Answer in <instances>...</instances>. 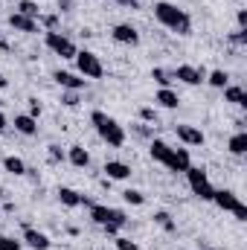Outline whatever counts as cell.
Listing matches in <instances>:
<instances>
[{"label":"cell","mask_w":247,"mask_h":250,"mask_svg":"<svg viewBox=\"0 0 247 250\" xmlns=\"http://www.w3.org/2000/svg\"><path fill=\"white\" fill-rule=\"evenodd\" d=\"M172 79H178V82H184V84H201V82H206V73H204L201 67H192V64H181V67H175Z\"/></svg>","instance_id":"cell-7"},{"label":"cell","mask_w":247,"mask_h":250,"mask_svg":"<svg viewBox=\"0 0 247 250\" xmlns=\"http://www.w3.org/2000/svg\"><path fill=\"white\" fill-rule=\"evenodd\" d=\"M38 21H41V23H44V26H47V32H53V29H56V26H59V15H41V18H38Z\"/></svg>","instance_id":"cell-31"},{"label":"cell","mask_w":247,"mask_h":250,"mask_svg":"<svg viewBox=\"0 0 247 250\" xmlns=\"http://www.w3.org/2000/svg\"><path fill=\"white\" fill-rule=\"evenodd\" d=\"M117 250H140L131 239H117Z\"/></svg>","instance_id":"cell-35"},{"label":"cell","mask_w":247,"mask_h":250,"mask_svg":"<svg viewBox=\"0 0 247 250\" xmlns=\"http://www.w3.org/2000/svg\"><path fill=\"white\" fill-rule=\"evenodd\" d=\"M0 250H23V245L18 239H9V236H0Z\"/></svg>","instance_id":"cell-29"},{"label":"cell","mask_w":247,"mask_h":250,"mask_svg":"<svg viewBox=\"0 0 247 250\" xmlns=\"http://www.w3.org/2000/svg\"><path fill=\"white\" fill-rule=\"evenodd\" d=\"M62 102L67 105V108H76V105H79V90H67V93L62 96Z\"/></svg>","instance_id":"cell-32"},{"label":"cell","mask_w":247,"mask_h":250,"mask_svg":"<svg viewBox=\"0 0 247 250\" xmlns=\"http://www.w3.org/2000/svg\"><path fill=\"white\" fill-rule=\"evenodd\" d=\"M6 125H9V123H6V114H3V111H0V131H3V128H6Z\"/></svg>","instance_id":"cell-42"},{"label":"cell","mask_w":247,"mask_h":250,"mask_svg":"<svg viewBox=\"0 0 247 250\" xmlns=\"http://www.w3.org/2000/svg\"><path fill=\"white\" fill-rule=\"evenodd\" d=\"M0 50H9V41H6L3 35H0Z\"/></svg>","instance_id":"cell-44"},{"label":"cell","mask_w":247,"mask_h":250,"mask_svg":"<svg viewBox=\"0 0 247 250\" xmlns=\"http://www.w3.org/2000/svg\"><path fill=\"white\" fill-rule=\"evenodd\" d=\"M154 102H157L160 108H169V111L181 105V99H178V93H175L172 87H160V90L154 93Z\"/></svg>","instance_id":"cell-17"},{"label":"cell","mask_w":247,"mask_h":250,"mask_svg":"<svg viewBox=\"0 0 247 250\" xmlns=\"http://www.w3.org/2000/svg\"><path fill=\"white\" fill-rule=\"evenodd\" d=\"M53 79L62 84L64 90H82V87H84V82H87V79H79L76 73H67V70H59Z\"/></svg>","instance_id":"cell-16"},{"label":"cell","mask_w":247,"mask_h":250,"mask_svg":"<svg viewBox=\"0 0 247 250\" xmlns=\"http://www.w3.org/2000/svg\"><path fill=\"white\" fill-rule=\"evenodd\" d=\"M175 134H178V140L186 143V146H204V131L201 128H195V125H175Z\"/></svg>","instance_id":"cell-8"},{"label":"cell","mask_w":247,"mask_h":250,"mask_svg":"<svg viewBox=\"0 0 247 250\" xmlns=\"http://www.w3.org/2000/svg\"><path fill=\"white\" fill-rule=\"evenodd\" d=\"M90 123H93V128L99 131V137L108 143V146H114V148H120L125 143V128L114 117H108V114H102V111H93L90 114Z\"/></svg>","instance_id":"cell-2"},{"label":"cell","mask_w":247,"mask_h":250,"mask_svg":"<svg viewBox=\"0 0 247 250\" xmlns=\"http://www.w3.org/2000/svg\"><path fill=\"white\" fill-rule=\"evenodd\" d=\"M59 201H62L64 207H70V209H73V207H82V204H84V207H90V201H87L84 195H79L76 189H70V187L59 189Z\"/></svg>","instance_id":"cell-15"},{"label":"cell","mask_w":247,"mask_h":250,"mask_svg":"<svg viewBox=\"0 0 247 250\" xmlns=\"http://www.w3.org/2000/svg\"><path fill=\"white\" fill-rule=\"evenodd\" d=\"M18 12L26 15V18H35V21L41 18V9H38V3H32V0H21V3H18Z\"/></svg>","instance_id":"cell-24"},{"label":"cell","mask_w":247,"mask_h":250,"mask_svg":"<svg viewBox=\"0 0 247 250\" xmlns=\"http://www.w3.org/2000/svg\"><path fill=\"white\" fill-rule=\"evenodd\" d=\"M59 9H62V12H70V9H73V0H59Z\"/></svg>","instance_id":"cell-39"},{"label":"cell","mask_w":247,"mask_h":250,"mask_svg":"<svg viewBox=\"0 0 247 250\" xmlns=\"http://www.w3.org/2000/svg\"><path fill=\"white\" fill-rule=\"evenodd\" d=\"M239 26H242V29L247 26V12L245 9H239Z\"/></svg>","instance_id":"cell-40"},{"label":"cell","mask_w":247,"mask_h":250,"mask_svg":"<svg viewBox=\"0 0 247 250\" xmlns=\"http://www.w3.org/2000/svg\"><path fill=\"white\" fill-rule=\"evenodd\" d=\"M90 218L105 227V224H117V227H125V212L123 209H114V207H105V204H90Z\"/></svg>","instance_id":"cell-4"},{"label":"cell","mask_w":247,"mask_h":250,"mask_svg":"<svg viewBox=\"0 0 247 250\" xmlns=\"http://www.w3.org/2000/svg\"><path fill=\"white\" fill-rule=\"evenodd\" d=\"M233 215H236L239 221H247V207H245V204H239V207L233 209Z\"/></svg>","instance_id":"cell-37"},{"label":"cell","mask_w":247,"mask_h":250,"mask_svg":"<svg viewBox=\"0 0 247 250\" xmlns=\"http://www.w3.org/2000/svg\"><path fill=\"white\" fill-rule=\"evenodd\" d=\"M123 198H125V204H131V207H143V204H145V195L137 192V189H125Z\"/></svg>","instance_id":"cell-26"},{"label":"cell","mask_w":247,"mask_h":250,"mask_svg":"<svg viewBox=\"0 0 247 250\" xmlns=\"http://www.w3.org/2000/svg\"><path fill=\"white\" fill-rule=\"evenodd\" d=\"M212 201H215L221 209H227V212H233V209L242 204V201H239V195H236V192H230V189H215Z\"/></svg>","instance_id":"cell-12"},{"label":"cell","mask_w":247,"mask_h":250,"mask_svg":"<svg viewBox=\"0 0 247 250\" xmlns=\"http://www.w3.org/2000/svg\"><path fill=\"white\" fill-rule=\"evenodd\" d=\"M151 79H154L160 87H169V82H172V73H166L163 67H154V70H151Z\"/></svg>","instance_id":"cell-28"},{"label":"cell","mask_w":247,"mask_h":250,"mask_svg":"<svg viewBox=\"0 0 247 250\" xmlns=\"http://www.w3.org/2000/svg\"><path fill=\"white\" fill-rule=\"evenodd\" d=\"M23 242L32 250H50V239L44 233H38L35 227H23Z\"/></svg>","instance_id":"cell-14"},{"label":"cell","mask_w":247,"mask_h":250,"mask_svg":"<svg viewBox=\"0 0 247 250\" xmlns=\"http://www.w3.org/2000/svg\"><path fill=\"white\" fill-rule=\"evenodd\" d=\"M3 169H6V172H12V175H26V163H23L21 157H15V154L3 157Z\"/></svg>","instance_id":"cell-22"},{"label":"cell","mask_w":247,"mask_h":250,"mask_svg":"<svg viewBox=\"0 0 247 250\" xmlns=\"http://www.w3.org/2000/svg\"><path fill=\"white\" fill-rule=\"evenodd\" d=\"M47 160H50V163H62L64 151L59 148V146H47Z\"/></svg>","instance_id":"cell-30"},{"label":"cell","mask_w":247,"mask_h":250,"mask_svg":"<svg viewBox=\"0 0 247 250\" xmlns=\"http://www.w3.org/2000/svg\"><path fill=\"white\" fill-rule=\"evenodd\" d=\"M206 82H209L212 87H227V82H230V76H227L224 70H212V73L206 76Z\"/></svg>","instance_id":"cell-25"},{"label":"cell","mask_w":247,"mask_h":250,"mask_svg":"<svg viewBox=\"0 0 247 250\" xmlns=\"http://www.w3.org/2000/svg\"><path fill=\"white\" fill-rule=\"evenodd\" d=\"M148 151H151V160H157V163H169V157H172V146H166L163 140H151V146H148Z\"/></svg>","instance_id":"cell-18"},{"label":"cell","mask_w":247,"mask_h":250,"mask_svg":"<svg viewBox=\"0 0 247 250\" xmlns=\"http://www.w3.org/2000/svg\"><path fill=\"white\" fill-rule=\"evenodd\" d=\"M102 230H105V236H117V233H120V227H117V224H105Z\"/></svg>","instance_id":"cell-38"},{"label":"cell","mask_w":247,"mask_h":250,"mask_svg":"<svg viewBox=\"0 0 247 250\" xmlns=\"http://www.w3.org/2000/svg\"><path fill=\"white\" fill-rule=\"evenodd\" d=\"M111 35H114V41H120V44H131V47L140 44V32H137L131 23H117Z\"/></svg>","instance_id":"cell-9"},{"label":"cell","mask_w":247,"mask_h":250,"mask_svg":"<svg viewBox=\"0 0 247 250\" xmlns=\"http://www.w3.org/2000/svg\"><path fill=\"white\" fill-rule=\"evenodd\" d=\"M67 160H70L73 166L84 169V166L90 163V154H87V148H84V146H70V151H67Z\"/></svg>","instance_id":"cell-19"},{"label":"cell","mask_w":247,"mask_h":250,"mask_svg":"<svg viewBox=\"0 0 247 250\" xmlns=\"http://www.w3.org/2000/svg\"><path fill=\"white\" fill-rule=\"evenodd\" d=\"M227 148H230L233 154H239V157H242V154L247 151V134H245V131L233 134V137H230V146H227Z\"/></svg>","instance_id":"cell-23"},{"label":"cell","mask_w":247,"mask_h":250,"mask_svg":"<svg viewBox=\"0 0 247 250\" xmlns=\"http://www.w3.org/2000/svg\"><path fill=\"white\" fill-rule=\"evenodd\" d=\"M230 41H233V44H247V32H245V29L233 32V35H230Z\"/></svg>","instance_id":"cell-36"},{"label":"cell","mask_w":247,"mask_h":250,"mask_svg":"<svg viewBox=\"0 0 247 250\" xmlns=\"http://www.w3.org/2000/svg\"><path fill=\"white\" fill-rule=\"evenodd\" d=\"M184 175H186V181H189V187H192V192H195L201 201H212L215 189H212V184H209V178H206V172H204V169L189 166Z\"/></svg>","instance_id":"cell-3"},{"label":"cell","mask_w":247,"mask_h":250,"mask_svg":"<svg viewBox=\"0 0 247 250\" xmlns=\"http://www.w3.org/2000/svg\"><path fill=\"white\" fill-rule=\"evenodd\" d=\"M154 18L163 23V26H169L172 32H178V35H189L192 32V18L186 15L184 9H178V6H172V3H154Z\"/></svg>","instance_id":"cell-1"},{"label":"cell","mask_w":247,"mask_h":250,"mask_svg":"<svg viewBox=\"0 0 247 250\" xmlns=\"http://www.w3.org/2000/svg\"><path fill=\"white\" fill-rule=\"evenodd\" d=\"M9 87V82H6V76H0V90H6Z\"/></svg>","instance_id":"cell-43"},{"label":"cell","mask_w":247,"mask_h":250,"mask_svg":"<svg viewBox=\"0 0 247 250\" xmlns=\"http://www.w3.org/2000/svg\"><path fill=\"white\" fill-rule=\"evenodd\" d=\"M29 117H32V120H38V117H41V102H38L35 96L29 99Z\"/></svg>","instance_id":"cell-34"},{"label":"cell","mask_w":247,"mask_h":250,"mask_svg":"<svg viewBox=\"0 0 247 250\" xmlns=\"http://www.w3.org/2000/svg\"><path fill=\"white\" fill-rule=\"evenodd\" d=\"M15 131H21L23 137H32V134L38 131V125H35V120H32L29 114H18V117H15Z\"/></svg>","instance_id":"cell-20"},{"label":"cell","mask_w":247,"mask_h":250,"mask_svg":"<svg viewBox=\"0 0 247 250\" xmlns=\"http://www.w3.org/2000/svg\"><path fill=\"white\" fill-rule=\"evenodd\" d=\"M44 41H47V47H50L56 56H62V59H76V53H79V50H76V44H73L70 38H64L62 32H56V29H53V32H47V35H44Z\"/></svg>","instance_id":"cell-6"},{"label":"cell","mask_w":247,"mask_h":250,"mask_svg":"<svg viewBox=\"0 0 247 250\" xmlns=\"http://www.w3.org/2000/svg\"><path fill=\"white\" fill-rule=\"evenodd\" d=\"M114 3H123V6H131V9L137 6V0H114Z\"/></svg>","instance_id":"cell-41"},{"label":"cell","mask_w":247,"mask_h":250,"mask_svg":"<svg viewBox=\"0 0 247 250\" xmlns=\"http://www.w3.org/2000/svg\"><path fill=\"white\" fill-rule=\"evenodd\" d=\"M154 221H157L166 233H175V221H172V215H169V212H163V209H160V212H154Z\"/></svg>","instance_id":"cell-27"},{"label":"cell","mask_w":247,"mask_h":250,"mask_svg":"<svg viewBox=\"0 0 247 250\" xmlns=\"http://www.w3.org/2000/svg\"><path fill=\"white\" fill-rule=\"evenodd\" d=\"M9 26L18 29V32H38V21H35V18H26V15H21V12H12V15H9Z\"/></svg>","instance_id":"cell-11"},{"label":"cell","mask_w":247,"mask_h":250,"mask_svg":"<svg viewBox=\"0 0 247 250\" xmlns=\"http://www.w3.org/2000/svg\"><path fill=\"white\" fill-rule=\"evenodd\" d=\"M140 120H143V123H157L154 108H140Z\"/></svg>","instance_id":"cell-33"},{"label":"cell","mask_w":247,"mask_h":250,"mask_svg":"<svg viewBox=\"0 0 247 250\" xmlns=\"http://www.w3.org/2000/svg\"><path fill=\"white\" fill-rule=\"evenodd\" d=\"M224 99H227V102H233V105H239V108H247V90H245V87L230 84V87L224 90Z\"/></svg>","instance_id":"cell-21"},{"label":"cell","mask_w":247,"mask_h":250,"mask_svg":"<svg viewBox=\"0 0 247 250\" xmlns=\"http://www.w3.org/2000/svg\"><path fill=\"white\" fill-rule=\"evenodd\" d=\"M76 67H79V73H82L84 79H102V73H105V67H102V62H99V56L90 53V50L76 53Z\"/></svg>","instance_id":"cell-5"},{"label":"cell","mask_w":247,"mask_h":250,"mask_svg":"<svg viewBox=\"0 0 247 250\" xmlns=\"http://www.w3.org/2000/svg\"><path fill=\"white\" fill-rule=\"evenodd\" d=\"M105 175H108V181H125V178H131V166L123 163V160H108Z\"/></svg>","instance_id":"cell-13"},{"label":"cell","mask_w":247,"mask_h":250,"mask_svg":"<svg viewBox=\"0 0 247 250\" xmlns=\"http://www.w3.org/2000/svg\"><path fill=\"white\" fill-rule=\"evenodd\" d=\"M189 166H192V160H189V148H172V157H169L166 169H169V172H186Z\"/></svg>","instance_id":"cell-10"},{"label":"cell","mask_w":247,"mask_h":250,"mask_svg":"<svg viewBox=\"0 0 247 250\" xmlns=\"http://www.w3.org/2000/svg\"><path fill=\"white\" fill-rule=\"evenodd\" d=\"M206 250H212V248H206Z\"/></svg>","instance_id":"cell-45"}]
</instances>
